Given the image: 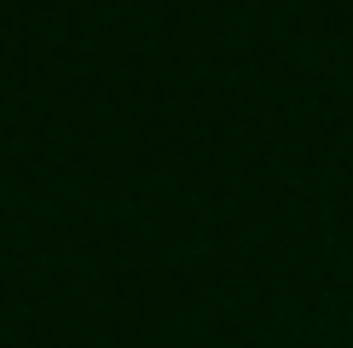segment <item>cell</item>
I'll return each instance as SVG.
<instances>
[]
</instances>
